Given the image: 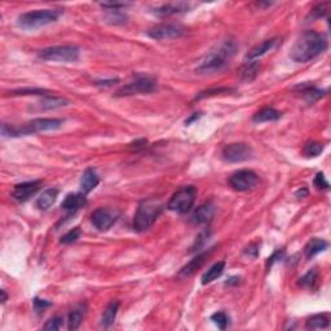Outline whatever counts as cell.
I'll return each mask as SVG.
<instances>
[{
    "instance_id": "31",
    "label": "cell",
    "mask_w": 331,
    "mask_h": 331,
    "mask_svg": "<svg viewBox=\"0 0 331 331\" xmlns=\"http://www.w3.org/2000/svg\"><path fill=\"white\" fill-rule=\"evenodd\" d=\"M316 281H317V271L312 269V271H310L308 273L301 277L300 281H299V285L304 286V288H313Z\"/></svg>"
},
{
    "instance_id": "44",
    "label": "cell",
    "mask_w": 331,
    "mask_h": 331,
    "mask_svg": "<svg viewBox=\"0 0 331 331\" xmlns=\"http://www.w3.org/2000/svg\"><path fill=\"white\" fill-rule=\"evenodd\" d=\"M135 149L137 148H145L146 146V140H140V141H136V143L131 144Z\"/></svg>"
},
{
    "instance_id": "4",
    "label": "cell",
    "mask_w": 331,
    "mask_h": 331,
    "mask_svg": "<svg viewBox=\"0 0 331 331\" xmlns=\"http://www.w3.org/2000/svg\"><path fill=\"white\" fill-rule=\"evenodd\" d=\"M163 203L157 200H146L137 207L134 217V228L137 232H144L149 229L156 223L159 215L163 212Z\"/></svg>"
},
{
    "instance_id": "40",
    "label": "cell",
    "mask_w": 331,
    "mask_h": 331,
    "mask_svg": "<svg viewBox=\"0 0 331 331\" xmlns=\"http://www.w3.org/2000/svg\"><path fill=\"white\" fill-rule=\"evenodd\" d=\"M283 256H285V251H283V250H281V251H279V250H277V251L274 252L271 257H269L268 263H267V267H268V268H271V267L273 266L276 261H279V260L283 259Z\"/></svg>"
},
{
    "instance_id": "36",
    "label": "cell",
    "mask_w": 331,
    "mask_h": 331,
    "mask_svg": "<svg viewBox=\"0 0 331 331\" xmlns=\"http://www.w3.org/2000/svg\"><path fill=\"white\" fill-rule=\"evenodd\" d=\"M62 318L58 317V316H56V317H52L51 320L47 321L46 325L43 326V330H51V331H55V330H60L61 327H62L63 322H62Z\"/></svg>"
},
{
    "instance_id": "6",
    "label": "cell",
    "mask_w": 331,
    "mask_h": 331,
    "mask_svg": "<svg viewBox=\"0 0 331 331\" xmlns=\"http://www.w3.org/2000/svg\"><path fill=\"white\" fill-rule=\"evenodd\" d=\"M195 197H197V189L194 186H183L171 197L167 205L168 210L178 212V214H188L194 206Z\"/></svg>"
},
{
    "instance_id": "8",
    "label": "cell",
    "mask_w": 331,
    "mask_h": 331,
    "mask_svg": "<svg viewBox=\"0 0 331 331\" xmlns=\"http://www.w3.org/2000/svg\"><path fill=\"white\" fill-rule=\"evenodd\" d=\"M252 148L245 143H233L228 144L223 148V159L229 163H241L247 161L252 157Z\"/></svg>"
},
{
    "instance_id": "30",
    "label": "cell",
    "mask_w": 331,
    "mask_h": 331,
    "mask_svg": "<svg viewBox=\"0 0 331 331\" xmlns=\"http://www.w3.org/2000/svg\"><path fill=\"white\" fill-rule=\"evenodd\" d=\"M80 234H82V232H80L79 228H74V229L69 230L66 234H63L62 237H61L60 242L62 245H70L73 244V242H77L78 239L80 238Z\"/></svg>"
},
{
    "instance_id": "28",
    "label": "cell",
    "mask_w": 331,
    "mask_h": 331,
    "mask_svg": "<svg viewBox=\"0 0 331 331\" xmlns=\"http://www.w3.org/2000/svg\"><path fill=\"white\" fill-rule=\"evenodd\" d=\"M260 63L257 61H249V62L245 65V68L242 69L241 78L244 82H251L255 78L257 77V73H259Z\"/></svg>"
},
{
    "instance_id": "13",
    "label": "cell",
    "mask_w": 331,
    "mask_h": 331,
    "mask_svg": "<svg viewBox=\"0 0 331 331\" xmlns=\"http://www.w3.org/2000/svg\"><path fill=\"white\" fill-rule=\"evenodd\" d=\"M215 215V205L212 202H206L201 205L200 207L195 210V212L192 216V222L194 224L203 225L208 224L211 220L214 219Z\"/></svg>"
},
{
    "instance_id": "41",
    "label": "cell",
    "mask_w": 331,
    "mask_h": 331,
    "mask_svg": "<svg viewBox=\"0 0 331 331\" xmlns=\"http://www.w3.org/2000/svg\"><path fill=\"white\" fill-rule=\"evenodd\" d=\"M245 254L249 255V256H251L252 259H255V257L257 256V254H259V249H257L256 245H251V246L247 247L246 251H245Z\"/></svg>"
},
{
    "instance_id": "12",
    "label": "cell",
    "mask_w": 331,
    "mask_h": 331,
    "mask_svg": "<svg viewBox=\"0 0 331 331\" xmlns=\"http://www.w3.org/2000/svg\"><path fill=\"white\" fill-rule=\"evenodd\" d=\"M41 183H43L41 180H34L17 184V185H14L12 195H13V198L17 202H26V201L30 200V198L38 192Z\"/></svg>"
},
{
    "instance_id": "45",
    "label": "cell",
    "mask_w": 331,
    "mask_h": 331,
    "mask_svg": "<svg viewBox=\"0 0 331 331\" xmlns=\"http://www.w3.org/2000/svg\"><path fill=\"white\" fill-rule=\"evenodd\" d=\"M0 293H2V303H6L7 298H8V296H7V294H6V291L2 290Z\"/></svg>"
},
{
    "instance_id": "2",
    "label": "cell",
    "mask_w": 331,
    "mask_h": 331,
    "mask_svg": "<svg viewBox=\"0 0 331 331\" xmlns=\"http://www.w3.org/2000/svg\"><path fill=\"white\" fill-rule=\"evenodd\" d=\"M235 51H237V43L230 38L225 39L219 47H216L215 50L205 56V58L198 65L197 72L200 74L220 72L229 63L233 56L235 55Z\"/></svg>"
},
{
    "instance_id": "22",
    "label": "cell",
    "mask_w": 331,
    "mask_h": 331,
    "mask_svg": "<svg viewBox=\"0 0 331 331\" xmlns=\"http://www.w3.org/2000/svg\"><path fill=\"white\" fill-rule=\"evenodd\" d=\"M276 44V39H269V40H264L263 43L256 46L255 48H252L249 52V55L246 56V60L249 61H256L257 58L266 55L267 52L272 50Z\"/></svg>"
},
{
    "instance_id": "3",
    "label": "cell",
    "mask_w": 331,
    "mask_h": 331,
    "mask_svg": "<svg viewBox=\"0 0 331 331\" xmlns=\"http://www.w3.org/2000/svg\"><path fill=\"white\" fill-rule=\"evenodd\" d=\"M61 16L58 9H38L22 13L17 18V24L24 30H36L57 21Z\"/></svg>"
},
{
    "instance_id": "42",
    "label": "cell",
    "mask_w": 331,
    "mask_h": 331,
    "mask_svg": "<svg viewBox=\"0 0 331 331\" xmlns=\"http://www.w3.org/2000/svg\"><path fill=\"white\" fill-rule=\"evenodd\" d=\"M118 82H119L118 79H105V80H97V82H95V84L101 85V87H110V85H114L115 83Z\"/></svg>"
},
{
    "instance_id": "15",
    "label": "cell",
    "mask_w": 331,
    "mask_h": 331,
    "mask_svg": "<svg viewBox=\"0 0 331 331\" xmlns=\"http://www.w3.org/2000/svg\"><path fill=\"white\" fill-rule=\"evenodd\" d=\"M87 205V197L83 193H74V194H68L63 200L61 207L69 212H77L80 208L85 207Z\"/></svg>"
},
{
    "instance_id": "23",
    "label": "cell",
    "mask_w": 331,
    "mask_h": 331,
    "mask_svg": "<svg viewBox=\"0 0 331 331\" xmlns=\"http://www.w3.org/2000/svg\"><path fill=\"white\" fill-rule=\"evenodd\" d=\"M40 107L43 110H53V109H60V107L68 106L69 101L63 97L58 96H43L40 100Z\"/></svg>"
},
{
    "instance_id": "9",
    "label": "cell",
    "mask_w": 331,
    "mask_h": 331,
    "mask_svg": "<svg viewBox=\"0 0 331 331\" xmlns=\"http://www.w3.org/2000/svg\"><path fill=\"white\" fill-rule=\"evenodd\" d=\"M257 183H259V178L251 170H239L229 178L230 186L234 190H238V192L250 190V189L255 188Z\"/></svg>"
},
{
    "instance_id": "10",
    "label": "cell",
    "mask_w": 331,
    "mask_h": 331,
    "mask_svg": "<svg viewBox=\"0 0 331 331\" xmlns=\"http://www.w3.org/2000/svg\"><path fill=\"white\" fill-rule=\"evenodd\" d=\"M117 214L114 211L109 210V208H97L96 211H93L91 215V222H92L93 227L96 228L100 232H105V230L110 229L117 222Z\"/></svg>"
},
{
    "instance_id": "34",
    "label": "cell",
    "mask_w": 331,
    "mask_h": 331,
    "mask_svg": "<svg viewBox=\"0 0 331 331\" xmlns=\"http://www.w3.org/2000/svg\"><path fill=\"white\" fill-rule=\"evenodd\" d=\"M107 22L110 24H114V25H118V24H124L127 19L126 14L122 13L121 11H109L106 16Z\"/></svg>"
},
{
    "instance_id": "24",
    "label": "cell",
    "mask_w": 331,
    "mask_h": 331,
    "mask_svg": "<svg viewBox=\"0 0 331 331\" xmlns=\"http://www.w3.org/2000/svg\"><path fill=\"white\" fill-rule=\"evenodd\" d=\"M224 269L225 261H217V263H215L214 266L211 267L210 269H207V272L202 276L203 285H207V283H211V282H214L215 279L219 278L223 274V272H224Z\"/></svg>"
},
{
    "instance_id": "19",
    "label": "cell",
    "mask_w": 331,
    "mask_h": 331,
    "mask_svg": "<svg viewBox=\"0 0 331 331\" xmlns=\"http://www.w3.org/2000/svg\"><path fill=\"white\" fill-rule=\"evenodd\" d=\"M208 254H210V252H203V254L198 255V256H195L194 259L190 260V261H189V263L186 264L183 269H181L180 273H179V276L189 277V276H192L193 273H195V272H197L198 269H200L201 267L206 263V260H207V257H208Z\"/></svg>"
},
{
    "instance_id": "11",
    "label": "cell",
    "mask_w": 331,
    "mask_h": 331,
    "mask_svg": "<svg viewBox=\"0 0 331 331\" xmlns=\"http://www.w3.org/2000/svg\"><path fill=\"white\" fill-rule=\"evenodd\" d=\"M185 33L180 25H172V24H163L148 31V36L156 40H164V39L180 38Z\"/></svg>"
},
{
    "instance_id": "25",
    "label": "cell",
    "mask_w": 331,
    "mask_h": 331,
    "mask_svg": "<svg viewBox=\"0 0 331 331\" xmlns=\"http://www.w3.org/2000/svg\"><path fill=\"white\" fill-rule=\"evenodd\" d=\"M118 310H119V301H112L106 306V310L104 311V315L101 317V325L104 327H109V326H112L114 323L115 318H117Z\"/></svg>"
},
{
    "instance_id": "17",
    "label": "cell",
    "mask_w": 331,
    "mask_h": 331,
    "mask_svg": "<svg viewBox=\"0 0 331 331\" xmlns=\"http://www.w3.org/2000/svg\"><path fill=\"white\" fill-rule=\"evenodd\" d=\"M58 197V190L56 188H50L44 190L39 198L36 200V207L41 211H47L50 207H52V205H55V202L57 201Z\"/></svg>"
},
{
    "instance_id": "39",
    "label": "cell",
    "mask_w": 331,
    "mask_h": 331,
    "mask_svg": "<svg viewBox=\"0 0 331 331\" xmlns=\"http://www.w3.org/2000/svg\"><path fill=\"white\" fill-rule=\"evenodd\" d=\"M313 18H321V17H325L326 13H327V8H326V4H318L317 7L311 11Z\"/></svg>"
},
{
    "instance_id": "43",
    "label": "cell",
    "mask_w": 331,
    "mask_h": 331,
    "mask_svg": "<svg viewBox=\"0 0 331 331\" xmlns=\"http://www.w3.org/2000/svg\"><path fill=\"white\" fill-rule=\"evenodd\" d=\"M295 197H296V198H299V200H300V198H305V197H308V189H306V188H301V189H299L298 192L295 193Z\"/></svg>"
},
{
    "instance_id": "33",
    "label": "cell",
    "mask_w": 331,
    "mask_h": 331,
    "mask_svg": "<svg viewBox=\"0 0 331 331\" xmlns=\"http://www.w3.org/2000/svg\"><path fill=\"white\" fill-rule=\"evenodd\" d=\"M211 320L214 321L215 325L219 328H222V330L227 328V326L229 325V318H228V316L224 312L215 313V315L211 316Z\"/></svg>"
},
{
    "instance_id": "5",
    "label": "cell",
    "mask_w": 331,
    "mask_h": 331,
    "mask_svg": "<svg viewBox=\"0 0 331 331\" xmlns=\"http://www.w3.org/2000/svg\"><path fill=\"white\" fill-rule=\"evenodd\" d=\"M38 57L44 61H60V62H75L80 57V50L77 46L48 47L39 51Z\"/></svg>"
},
{
    "instance_id": "21",
    "label": "cell",
    "mask_w": 331,
    "mask_h": 331,
    "mask_svg": "<svg viewBox=\"0 0 331 331\" xmlns=\"http://www.w3.org/2000/svg\"><path fill=\"white\" fill-rule=\"evenodd\" d=\"M327 246L328 244L325 239L313 238L305 245V247H304V255H305L306 259H312L313 256L318 255L320 252L325 251V250L327 249Z\"/></svg>"
},
{
    "instance_id": "27",
    "label": "cell",
    "mask_w": 331,
    "mask_h": 331,
    "mask_svg": "<svg viewBox=\"0 0 331 331\" xmlns=\"http://www.w3.org/2000/svg\"><path fill=\"white\" fill-rule=\"evenodd\" d=\"M328 317L326 315H315L308 318L305 323V327L308 330H321V328L328 327Z\"/></svg>"
},
{
    "instance_id": "35",
    "label": "cell",
    "mask_w": 331,
    "mask_h": 331,
    "mask_svg": "<svg viewBox=\"0 0 331 331\" xmlns=\"http://www.w3.org/2000/svg\"><path fill=\"white\" fill-rule=\"evenodd\" d=\"M230 91H233V90L232 88H228V87H220V88H214V90H207V91H203V92H201L200 95L195 97V99L201 100V99H205V97L216 96V95H220V93L230 92Z\"/></svg>"
},
{
    "instance_id": "20",
    "label": "cell",
    "mask_w": 331,
    "mask_h": 331,
    "mask_svg": "<svg viewBox=\"0 0 331 331\" xmlns=\"http://www.w3.org/2000/svg\"><path fill=\"white\" fill-rule=\"evenodd\" d=\"M281 118V113L273 107H263L257 113H255L252 117V121L255 123H266V122H274L278 121Z\"/></svg>"
},
{
    "instance_id": "29",
    "label": "cell",
    "mask_w": 331,
    "mask_h": 331,
    "mask_svg": "<svg viewBox=\"0 0 331 331\" xmlns=\"http://www.w3.org/2000/svg\"><path fill=\"white\" fill-rule=\"evenodd\" d=\"M323 144L316 143V141H312V143H308L305 146H304V154L306 157H318L323 151Z\"/></svg>"
},
{
    "instance_id": "14",
    "label": "cell",
    "mask_w": 331,
    "mask_h": 331,
    "mask_svg": "<svg viewBox=\"0 0 331 331\" xmlns=\"http://www.w3.org/2000/svg\"><path fill=\"white\" fill-rule=\"evenodd\" d=\"M100 183V178L97 172L93 168H87L83 172L82 179H80V193L87 195L93 189L96 188Z\"/></svg>"
},
{
    "instance_id": "26",
    "label": "cell",
    "mask_w": 331,
    "mask_h": 331,
    "mask_svg": "<svg viewBox=\"0 0 331 331\" xmlns=\"http://www.w3.org/2000/svg\"><path fill=\"white\" fill-rule=\"evenodd\" d=\"M300 88V93L303 95V97L305 99L306 102H315L317 100H320L321 97L325 95V91L318 90V88L313 87V85H304V87H299Z\"/></svg>"
},
{
    "instance_id": "32",
    "label": "cell",
    "mask_w": 331,
    "mask_h": 331,
    "mask_svg": "<svg viewBox=\"0 0 331 331\" xmlns=\"http://www.w3.org/2000/svg\"><path fill=\"white\" fill-rule=\"evenodd\" d=\"M11 95L12 96H26V95H41V96H46L47 91L40 90V88H22V90L13 91Z\"/></svg>"
},
{
    "instance_id": "7",
    "label": "cell",
    "mask_w": 331,
    "mask_h": 331,
    "mask_svg": "<svg viewBox=\"0 0 331 331\" xmlns=\"http://www.w3.org/2000/svg\"><path fill=\"white\" fill-rule=\"evenodd\" d=\"M157 90V82L150 77H140L135 79L134 82L123 85L121 90H118L115 96L117 97H127L135 96V95H148Z\"/></svg>"
},
{
    "instance_id": "37",
    "label": "cell",
    "mask_w": 331,
    "mask_h": 331,
    "mask_svg": "<svg viewBox=\"0 0 331 331\" xmlns=\"http://www.w3.org/2000/svg\"><path fill=\"white\" fill-rule=\"evenodd\" d=\"M313 183H315V186L317 189H322V190H327L328 189V183L322 172H318L317 175H316L315 181H313Z\"/></svg>"
},
{
    "instance_id": "38",
    "label": "cell",
    "mask_w": 331,
    "mask_h": 331,
    "mask_svg": "<svg viewBox=\"0 0 331 331\" xmlns=\"http://www.w3.org/2000/svg\"><path fill=\"white\" fill-rule=\"evenodd\" d=\"M51 305H52V303H51V301L43 300V299H39V298L34 299V308H35L36 312H43L44 310L50 308Z\"/></svg>"
},
{
    "instance_id": "1",
    "label": "cell",
    "mask_w": 331,
    "mask_h": 331,
    "mask_svg": "<svg viewBox=\"0 0 331 331\" xmlns=\"http://www.w3.org/2000/svg\"><path fill=\"white\" fill-rule=\"evenodd\" d=\"M327 39L323 34L315 30H306L300 34V36L294 43L290 51V57L295 62H308L317 56L322 55L327 50Z\"/></svg>"
},
{
    "instance_id": "16",
    "label": "cell",
    "mask_w": 331,
    "mask_h": 331,
    "mask_svg": "<svg viewBox=\"0 0 331 331\" xmlns=\"http://www.w3.org/2000/svg\"><path fill=\"white\" fill-rule=\"evenodd\" d=\"M188 8L189 4L186 3H168L163 4V6L161 7H157L153 11V13L159 17H170L173 16V14L183 13V12L188 11Z\"/></svg>"
},
{
    "instance_id": "18",
    "label": "cell",
    "mask_w": 331,
    "mask_h": 331,
    "mask_svg": "<svg viewBox=\"0 0 331 331\" xmlns=\"http://www.w3.org/2000/svg\"><path fill=\"white\" fill-rule=\"evenodd\" d=\"M85 313H87V304H79L69 313V321H68V328L70 331L77 330L82 323L83 318H84Z\"/></svg>"
}]
</instances>
